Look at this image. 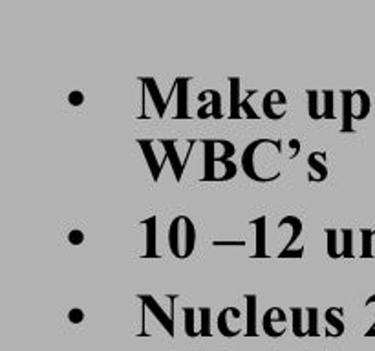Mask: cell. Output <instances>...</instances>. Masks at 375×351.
<instances>
[{"label": "cell", "mask_w": 375, "mask_h": 351, "mask_svg": "<svg viewBox=\"0 0 375 351\" xmlns=\"http://www.w3.org/2000/svg\"><path fill=\"white\" fill-rule=\"evenodd\" d=\"M281 154V139H256L241 154V171L256 183H271L281 178V168H276L273 161Z\"/></svg>", "instance_id": "cell-1"}, {"label": "cell", "mask_w": 375, "mask_h": 351, "mask_svg": "<svg viewBox=\"0 0 375 351\" xmlns=\"http://www.w3.org/2000/svg\"><path fill=\"white\" fill-rule=\"evenodd\" d=\"M196 227L189 216H176L168 225V249L178 260H187L195 253Z\"/></svg>", "instance_id": "cell-2"}, {"label": "cell", "mask_w": 375, "mask_h": 351, "mask_svg": "<svg viewBox=\"0 0 375 351\" xmlns=\"http://www.w3.org/2000/svg\"><path fill=\"white\" fill-rule=\"evenodd\" d=\"M203 145V178L202 181H229L237 176V165L231 159H222L214 154L212 139H202Z\"/></svg>", "instance_id": "cell-3"}, {"label": "cell", "mask_w": 375, "mask_h": 351, "mask_svg": "<svg viewBox=\"0 0 375 351\" xmlns=\"http://www.w3.org/2000/svg\"><path fill=\"white\" fill-rule=\"evenodd\" d=\"M262 330L263 333L271 338H281L284 337L288 331V315L282 308H269L268 311L263 313L262 317Z\"/></svg>", "instance_id": "cell-4"}, {"label": "cell", "mask_w": 375, "mask_h": 351, "mask_svg": "<svg viewBox=\"0 0 375 351\" xmlns=\"http://www.w3.org/2000/svg\"><path fill=\"white\" fill-rule=\"evenodd\" d=\"M288 99L286 94L281 90H269L263 95L262 101V112L263 116L271 121H281L288 116Z\"/></svg>", "instance_id": "cell-5"}, {"label": "cell", "mask_w": 375, "mask_h": 351, "mask_svg": "<svg viewBox=\"0 0 375 351\" xmlns=\"http://www.w3.org/2000/svg\"><path fill=\"white\" fill-rule=\"evenodd\" d=\"M241 311L238 308H225L218 315V331L227 338H234L241 333Z\"/></svg>", "instance_id": "cell-6"}, {"label": "cell", "mask_w": 375, "mask_h": 351, "mask_svg": "<svg viewBox=\"0 0 375 351\" xmlns=\"http://www.w3.org/2000/svg\"><path fill=\"white\" fill-rule=\"evenodd\" d=\"M198 101L203 103L198 108V117L200 119H222V94L218 90H205L198 95Z\"/></svg>", "instance_id": "cell-7"}, {"label": "cell", "mask_w": 375, "mask_h": 351, "mask_svg": "<svg viewBox=\"0 0 375 351\" xmlns=\"http://www.w3.org/2000/svg\"><path fill=\"white\" fill-rule=\"evenodd\" d=\"M138 298L141 304L147 306V309L154 315L156 320L160 322L161 328L167 331L168 337H174V335H176V325H174V320L170 318V315H168L163 306L160 304V300L152 295H138Z\"/></svg>", "instance_id": "cell-8"}, {"label": "cell", "mask_w": 375, "mask_h": 351, "mask_svg": "<svg viewBox=\"0 0 375 351\" xmlns=\"http://www.w3.org/2000/svg\"><path fill=\"white\" fill-rule=\"evenodd\" d=\"M344 309L342 308H330L324 311V335L328 338H339L344 333Z\"/></svg>", "instance_id": "cell-9"}, {"label": "cell", "mask_w": 375, "mask_h": 351, "mask_svg": "<svg viewBox=\"0 0 375 351\" xmlns=\"http://www.w3.org/2000/svg\"><path fill=\"white\" fill-rule=\"evenodd\" d=\"M154 143L156 141H152V139H138V145L141 146L143 156H145V161H147V167L152 174V180L160 181V176H161V172H163L165 161H161V159L156 156Z\"/></svg>", "instance_id": "cell-10"}, {"label": "cell", "mask_w": 375, "mask_h": 351, "mask_svg": "<svg viewBox=\"0 0 375 351\" xmlns=\"http://www.w3.org/2000/svg\"><path fill=\"white\" fill-rule=\"evenodd\" d=\"M160 145L165 152V158H167V161L173 167L174 178H176V181H181V176H183V171H185V163H183V159L178 154V141L176 139H161Z\"/></svg>", "instance_id": "cell-11"}, {"label": "cell", "mask_w": 375, "mask_h": 351, "mask_svg": "<svg viewBox=\"0 0 375 351\" xmlns=\"http://www.w3.org/2000/svg\"><path fill=\"white\" fill-rule=\"evenodd\" d=\"M326 152H311L308 156V165H310V181L311 183H322L328 180V167H326Z\"/></svg>", "instance_id": "cell-12"}, {"label": "cell", "mask_w": 375, "mask_h": 351, "mask_svg": "<svg viewBox=\"0 0 375 351\" xmlns=\"http://www.w3.org/2000/svg\"><path fill=\"white\" fill-rule=\"evenodd\" d=\"M176 119L189 117V77L176 79Z\"/></svg>", "instance_id": "cell-13"}, {"label": "cell", "mask_w": 375, "mask_h": 351, "mask_svg": "<svg viewBox=\"0 0 375 351\" xmlns=\"http://www.w3.org/2000/svg\"><path fill=\"white\" fill-rule=\"evenodd\" d=\"M246 300V335L256 337L259 335V296L244 295Z\"/></svg>", "instance_id": "cell-14"}, {"label": "cell", "mask_w": 375, "mask_h": 351, "mask_svg": "<svg viewBox=\"0 0 375 351\" xmlns=\"http://www.w3.org/2000/svg\"><path fill=\"white\" fill-rule=\"evenodd\" d=\"M139 82L147 86V92H148V95H151L152 107L156 108V112H158V116L163 117L165 112H167V107H168V99H163V95H161V90H160V86H158L156 79L141 77V79H139ZM170 97H173V95H170Z\"/></svg>", "instance_id": "cell-15"}, {"label": "cell", "mask_w": 375, "mask_h": 351, "mask_svg": "<svg viewBox=\"0 0 375 351\" xmlns=\"http://www.w3.org/2000/svg\"><path fill=\"white\" fill-rule=\"evenodd\" d=\"M352 108H354L355 121H364L370 116L371 99L366 90H354V94H352Z\"/></svg>", "instance_id": "cell-16"}, {"label": "cell", "mask_w": 375, "mask_h": 351, "mask_svg": "<svg viewBox=\"0 0 375 351\" xmlns=\"http://www.w3.org/2000/svg\"><path fill=\"white\" fill-rule=\"evenodd\" d=\"M251 225L255 227L256 244H255V258H268V244H266V225H268V218L260 216V218L253 220Z\"/></svg>", "instance_id": "cell-17"}, {"label": "cell", "mask_w": 375, "mask_h": 351, "mask_svg": "<svg viewBox=\"0 0 375 351\" xmlns=\"http://www.w3.org/2000/svg\"><path fill=\"white\" fill-rule=\"evenodd\" d=\"M196 317H198V308H183V330L190 338L202 337V311H200V320H196Z\"/></svg>", "instance_id": "cell-18"}, {"label": "cell", "mask_w": 375, "mask_h": 351, "mask_svg": "<svg viewBox=\"0 0 375 351\" xmlns=\"http://www.w3.org/2000/svg\"><path fill=\"white\" fill-rule=\"evenodd\" d=\"M141 227L147 229V253L143 254V258H158V236H156V232H158V218L156 216H151V218L143 220L141 223H139Z\"/></svg>", "instance_id": "cell-19"}, {"label": "cell", "mask_w": 375, "mask_h": 351, "mask_svg": "<svg viewBox=\"0 0 375 351\" xmlns=\"http://www.w3.org/2000/svg\"><path fill=\"white\" fill-rule=\"evenodd\" d=\"M352 90H341L342 97V123L341 132L342 134H354V108H352Z\"/></svg>", "instance_id": "cell-20"}, {"label": "cell", "mask_w": 375, "mask_h": 351, "mask_svg": "<svg viewBox=\"0 0 375 351\" xmlns=\"http://www.w3.org/2000/svg\"><path fill=\"white\" fill-rule=\"evenodd\" d=\"M241 85L238 77H229V97H231V108H229V117L231 119H241Z\"/></svg>", "instance_id": "cell-21"}, {"label": "cell", "mask_w": 375, "mask_h": 351, "mask_svg": "<svg viewBox=\"0 0 375 351\" xmlns=\"http://www.w3.org/2000/svg\"><path fill=\"white\" fill-rule=\"evenodd\" d=\"M308 116L313 121L324 119V95L319 90H308Z\"/></svg>", "instance_id": "cell-22"}, {"label": "cell", "mask_w": 375, "mask_h": 351, "mask_svg": "<svg viewBox=\"0 0 375 351\" xmlns=\"http://www.w3.org/2000/svg\"><path fill=\"white\" fill-rule=\"evenodd\" d=\"M291 317H293V335L297 338L308 337V309L291 308Z\"/></svg>", "instance_id": "cell-23"}, {"label": "cell", "mask_w": 375, "mask_h": 351, "mask_svg": "<svg viewBox=\"0 0 375 351\" xmlns=\"http://www.w3.org/2000/svg\"><path fill=\"white\" fill-rule=\"evenodd\" d=\"M286 227L291 229V236H289V242L286 244L284 249H291L295 242L298 240V236H300V232H302V220L297 218V216H284V218L278 222V231H282V229H286Z\"/></svg>", "instance_id": "cell-24"}, {"label": "cell", "mask_w": 375, "mask_h": 351, "mask_svg": "<svg viewBox=\"0 0 375 351\" xmlns=\"http://www.w3.org/2000/svg\"><path fill=\"white\" fill-rule=\"evenodd\" d=\"M361 240H362V258H371L375 256V232L371 229H361Z\"/></svg>", "instance_id": "cell-25"}, {"label": "cell", "mask_w": 375, "mask_h": 351, "mask_svg": "<svg viewBox=\"0 0 375 351\" xmlns=\"http://www.w3.org/2000/svg\"><path fill=\"white\" fill-rule=\"evenodd\" d=\"M339 236L341 231L337 229H326V240H328V256L337 260V258H342L341 247H339Z\"/></svg>", "instance_id": "cell-26"}, {"label": "cell", "mask_w": 375, "mask_h": 351, "mask_svg": "<svg viewBox=\"0 0 375 351\" xmlns=\"http://www.w3.org/2000/svg\"><path fill=\"white\" fill-rule=\"evenodd\" d=\"M341 254L342 258H354V231L352 229H341Z\"/></svg>", "instance_id": "cell-27"}, {"label": "cell", "mask_w": 375, "mask_h": 351, "mask_svg": "<svg viewBox=\"0 0 375 351\" xmlns=\"http://www.w3.org/2000/svg\"><path fill=\"white\" fill-rule=\"evenodd\" d=\"M256 94H259V88H251V90L246 92V97L241 99V114H246V117H249V119H260L256 110L251 104V97H255Z\"/></svg>", "instance_id": "cell-28"}, {"label": "cell", "mask_w": 375, "mask_h": 351, "mask_svg": "<svg viewBox=\"0 0 375 351\" xmlns=\"http://www.w3.org/2000/svg\"><path fill=\"white\" fill-rule=\"evenodd\" d=\"M319 317H320L319 309L308 308V337H320Z\"/></svg>", "instance_id": "cell-29"}, {"label": "cell", "mask_w": 375, "mask_h": 351, "mask_svg": "<svg viewBox=\"0 0 375 351\" xmlns=\"http://www.w3.org/2000/svg\"><path fill=\"white\" fill-rule=\"evenodd\" d=\"M322 95H324V119H335V104H333L335 92L322 90Z\"/></svg>", "instance_id": "cell-30"}, {"label": "cell", "mask_w": 375, "mask_h": 351, "mask_svg": "<svg viewBox=\"0 0 375 351\" xmlns=\"http://www.w3.org/2000/svg\"><path fill=\"white\" fill-rule=\"evenodd\" d=\"M202 311V337H211V308H200Z\"/></svg>", "instance_id": "cell-31"}, {"label": "cell", "mask_w": 375, "mask_h": 351, "mask_svg": "<svg viewBox=\"0 0 375 351\" xmlns=\"http://www.w3.org/2000/svg\"><path fill=\"white\" fill-rule=\"evenodd\" d=\"M68 242L72 245H81L82 242H85V232H82L81 229H72V231L68 232Z\"/></svg>", "instance_id": "cell-32"}, {"label": "cell", "mask_w": 375, "mask_h": 351, "mask_svg": "<svg viewBox=\"0 0 375 351\" xmlns=\"http://www.w3.org/2000/svg\"><path fill=\"white\" fill-rule=\"evenodd\" d=\"M85 317H87V315H85V311H82V309H79V308L70 309V313H68V320L72 322V324H81V322H85Z\"/></svg>", "instance_id": "cell-33"}, {"label": "cell", "mask_w": 375, "mask_h": 351, "mask_svg": "<svg viewBox=\"0 0 375 351\" xmlns=\"http://www.w3.org/2000/svg\"><path fill=\"white\" fill-rule=\"evenodd\" d=\"M304 251H306L304 247L284 249L282 253H278V258H302V256H304Z\"/></svg>", "instance_id": "cell-34"}, {"label": "cell", "mask_w": 375, "mask_h": 351, "mask_svg": "<svg viewBox=\"0 0 375 351\" xmlns=\"http://www.w3.org/2000/svg\"><path fill=\"white\" fill-rule=\"evenodd\" d=\"M68 103L72 104V107H81V104L85 103V94L79 90H74L68 95Z\"/></svg>", "instance_id": "cell-35"}, {"label": "cell", "mask_w": 375, "mask_h": 351, "mask_svg": "<svg viewBox=\"0 0 375 351\" xmlns=\"http://www.w3.org/2000/svg\"><path fill=\"white\" fill-rule=\"evenodd\" d=\"M214 247H246V242L244 240H234V242H225V240H214L212 242Z\"/></svg>", "instance_id": "cell-36"}, {"label": "cell", "mask_w": 375, "mask_h": 351, "mask_svg": "<svg viewBox=\"0 0 375 351\" xmlns=\"http://www.w3.org/2000/svg\"><path fill=\"white\" fill-rule=\"evenodd\" d=\"M289 146H291V159L298 154V150H300V141L298 139H291L289 141Z\"/></svg>", "instance_id": "cell-37"}, {"label": "cell", "mask_w": 375, "mask_h": 351, "mask_svg": "<svg viewBox=\"0 0 375 351\" xmlns=\"http://www.w3.org/2000/svg\"><path fill=\"white\" fill-rule=\"evenodd\" d=\"M364 308H375V293L370 296V298L366 300V304H364ZM374 328H375V318H374V322H371L370 330H374Z\"/></svg>", "instance_id": "cell-38"}, {"label": "cell", "mask_w": 375, "mask_h": 351, "mask_svg": "<svg viewBox=\"0 0 375 351\" xmlns=\"http://www.w3.org/2000/svg\"><path fill=\"white\" fill-rule=\"evenodd\" d=\"M364 337H375V328H374V330L364 331Z\"/></svg>", "instance_id": "cell-39"}, {"label": "cell", "mask_w": 375, "mask_h": 351, "mask_svg": "<svg viewBox=\"0 0 375 351\" xmlns=\"http://www.w3.org/2000/svg\"><path fill=\"white\" fill-rule=\"evenodd\" d=\"M374 232H375V231H374Z\"/></svg>", "instance_id": "cell-40"}]
</instances>
